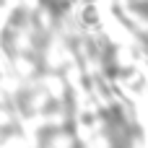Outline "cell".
<instances>
[{"label": "cell", "instance_id": "obj_1", "mask_svg": "<svg viewBox=\"0 0 148 148\" xmlns=\"http://www.w3.org/2000/svg\"><path fill=\"white\" fill-rule=\"evenodd\" d=\"M81 23L86 26V29H99V13H96V8L94 5H86V8H81Z\"/></svg>", "mask_w": 148, "mask_h": 148}]
</instances>
